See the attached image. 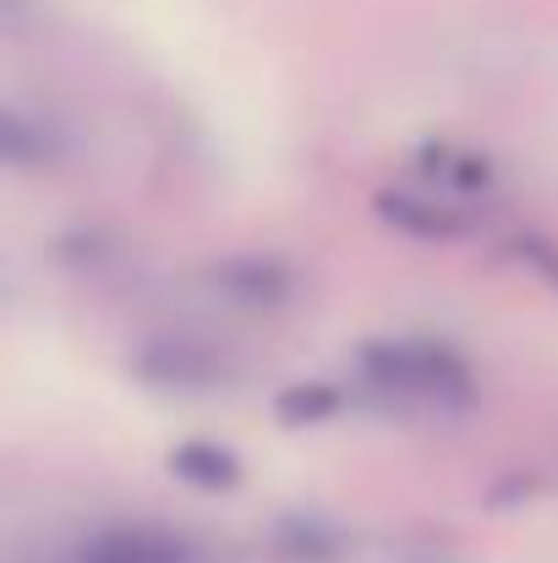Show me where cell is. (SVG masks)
<instances>
[{
    "instance_id": "9",
    "label": "cell",
    "mask_w": 558,
    "mask_h": 563,
    "mask_svg": "<svg viewBox=\"0 0 558 563\" xmlns=\"http://www.w3.org/2000/svg\"><path fill=\"white\" fill-rule=\"evenodd\" d=\"M340 410H346V394H340V383H329V377H302V383H285V388L274 394V421L291 427V432L324 427V421H335Z\"/></svg>"
},
{
    "instance_id": "5",
    "label": "cell",
    "mask_w": 558,
    "mask_h": 563,
    "mask_svg": "<svg viewBox=\"0 0 558 563\" xmlns=\"http://www.w3.org/2000/svg\"><path fill=\"white\" fill-rule=\"evenodd\" d=\"M72 563H197V548L165 526H105L77 548Z\"/></svg>"
},
{
    "instance_id": "3",
    "label": "cell",
    "mask_w": 558,
    "mask_h": 563,
    "mask_svg": "<svg viewBox=\"0 0 558 563\" xmlns=\"http://www.w3.org/2000/svg\"><path fill=\"white\" fill-rule=\"evenodd\" d=\"M203 285L219 301L247 307V312H280L296 301V268L274 252H230L203 268Z\"/></svg>"
},
{
    "instance_id": "10",
    "label": "cell",
    "mask_w": 558,
    "mask_h": 563,
    "mask_svg": "<svg viewBox=\"0 0 558 563\" xmlns=\"http://www.w3.org/2000/svg\"><path fill=\"white\" fill-rule=\"evenodd\" d=\"M0 154L11 170H39V165H55L61 159V143L50 132H39L22 110H6L0 115Z\"/></svg>"
},
{
    "instance_id": "6",
    "label": "cell",
    "mask_w": 558,
    "mask_h": 563,
    "mask_svg": "<svg viewBox=\"0 0 558 563\" xmlns=\"http://www.w3.org/2000/svg\"><path fill=\"white\" fill-rule=\"evenodd\" d=\"M269 548L280 563H340L346 559V526L318 509H285L269 526Z\"/></svg>"
},
{
    "instance_id": "4",
    "label": "cell",
    "mask_w": 558,
    "mask_h": 563,
    "mask_svg": "<svg viewBox=\"0 0 558 563\" xmlns=\"http://www.w3.org/2000/svg\"><path fill=\"white\" fill-rule=\"evenodd\" d=\"M372 213H378L389 230H400V235H411V241H433V246L460 241V235L471 230V208L438 187L433 191L427 187H383L372 197Z\"/></svg>"
},
{
    "instance_id": "7",
    "label": "cell",
    "mask_w": 558,
    "mask_h": 563,
    "mask_svg": "<svg viewBox=\"0 0 558 563\" xmlns=\"http://www.w3.org/2000/svg\"><path fill=\"white\" fill-rule=\"evenodd\" d=\"M411 159H416V176H422V181H433L438 191H449V197H460V202L488 197L493 181H499L493 159L477 154V148H460V143H422Z\"/></svg>"
},
{
    "instance_id": "2",
    "label": "cell",
    "mask_w": 558,
    "mask_h": 563,
    "mask_svg": "<svg viewBox=\"0 0 558 563\" xmlns=\"http://www.w3.org/2000/svg\"><path fill=\"white\" fill-rule=\"evenodd\" d=\"M127 373L143 388H165V394H208L230 377V356L214 351L197 334H149L132 356Z\"/></svg>"
},
{
    "instance_id": "1",
    "label": "cell",
    "mask_w": 558,
    "mask_h": 563,
    "mask_svg": "<svg viewBox=\"0 0 558 563\" xmlns=\"http://www.w3.org/2000/svg\"><path fill=\"white\" fill-rule=\"evenodd\" d=\"M357 373L378 394L422 399V405H449V399L477 394L471 362L449 340H433V334H383L357 345Z\"/></svg>"
},
{
    "instance_id": "8",
    "label": "cell",
    "mask_w": 558,
    "mask_h": 563,
    "mask_svg": "<svg viewBox=\"0 0 558 563\" xmlns=\"http://www.w3.org/2000/svg\"><path fill=\"white\" fill-rule=\"evenodd\" d=\"M165 465H171L176 482L197 487V493H236L241 476H247L241 454L225 449V443H214V438H186V443H176Z\"/></svg>"
},
{
    "instance_id": "11",
    "label": "cell",
    "mask_w": 558,
    "mask_h": 563,
    "mask_svg": "<svg viewBox=\"0 0 558 563\" xmlns=\"http://www.w3.org/2000/svg\"><path fill=\"white\" fill-rule=\"evenodd\" d=\"M510 252H515V263H526L548 290H558V241L554 235H543V230H521V235L510 241Z\"/></svg>"
}]
</instances>
